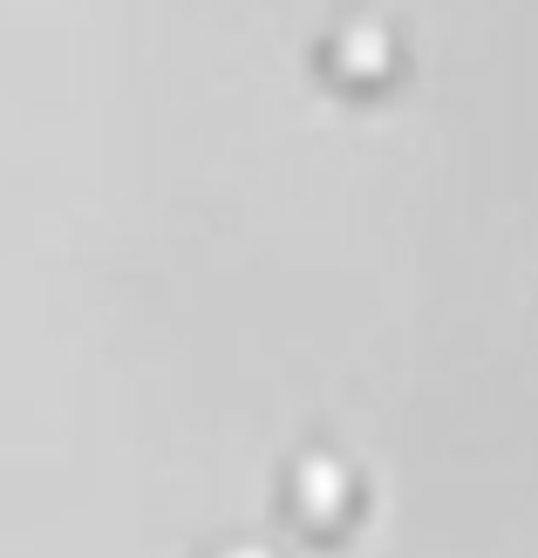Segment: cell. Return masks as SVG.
<instances>
[{
    "label": "cell",
    "mask_w": 538,
    "mask_h": 558,
    "mask_svg": "<svg viewBox=\"0 0 538 558\" xmlns=\"http://www.w3.org/2000/svg\"><path fill=\"white\" fill-rule=\"evenodd\" d=\"M294 497H300V511H307V518L334 524V518L348 511V470L334 463V457H307V463H300V477H294Z\"/></svg>",
    "instance_id": "obj_1"
},
{
    "label": "cell",
    "mask_w": 538,
    "mask_h": 558,
    "mask_svg": "<svg viewBox=\"0 0 538 558\" xmlns=\"http://www.w3.org/2000/svg\"><path fill=\"white\" fill-rule=\"evenodd\" d=\"M334 69L355 75V82H375L388 69V35H382L375 21H348L342 41H334Z\"/></svg>",
    "instance_id": "obj_2"
},
{
    "label": "cell",
    "mask_w": 538,
    "mask_h": 558,
    "mask_svg": "<svg viewBox=\"0 0 538 558\" xmlns=\"http://www.w3.org/2000/svg\"><path fill=\"white\" fill-rule=\"evenodd\" d=\"M225 558H273V551H252V545H239V551H225Z\"/></svg>",
    "instance_id": "obj_3"
}]
</instances>
